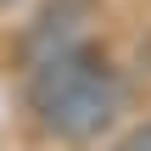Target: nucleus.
Here are the masks:
<instances>
[{
	"label": "nucleus",
	"instance_id": "nucleus-3",
	"mask_svg": "<svg viewBox=\"0 0 151 151\" xmlns=\"http://www.w3.org/2000/svg\"><path fill=\"white\" fill-rule=\"evenodd\" d=\"M118 151H151V118H146V123H134V129L123 134V146H118Z\"/></svg>",
	"mask_w": 151,
	"mask_h": 151
},
{
	"label": "nucleus",
	"instance_id": "nucleus-2",
	"mask_svg": "<svg viewBox=\"0 0 151 151\" xmlns=\"http://www.w3.org/2000/svg\"><path fill=\"white\" fill-rule=\"evenodd\" d=\"M84 28H90V0H50V6L28 22V34H22L28 67H34V62H50V56H62V50H78V45H84Z\"/></svg>",
	"mask_w": 151,
	"mask_h": 151
},
{
	"label": "nucleus",
	"instance_id": "nucleus-4",
	"mask_svg": "<svg viewBox=\"0 0 151 151\" xmlns=\"http://www.w3.org/2000/svg\"><path fill=\"white\" fill-rule=\"evenodd\" d=\"M6 6H17V0H0V11H6Z\"/></svg>",
	"mask_w": 151,
	"mask_h": 151
},
{
	"label": "nucleus",
	"instance_id": "nucleus-1",
	"mask_svg": "<svg viewBox=\"0 0 151 151\" xmlns=\"http://www.w3.org/2000/svg\"><path fill=\"white\" fill-rule=\"evenodd\" d=\"M28 106L39 112L45 134L67 140V146H90L101 134L118 129V118L129 112V84L90 50H62L50 62L28 67Z\"/></svg>",
	"mask_w": 151,
	"mask_h": 151
}]
</instances>
